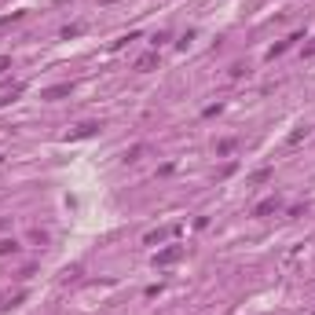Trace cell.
<instances>
[{"mask_svg": "<svg viewBox=\"0 0 315 315\" xmlns=\"http://www.w3.org/2000/svg\"><path fill=\"white\" fill-rule=\"evenodd\" d=\"M70 92H73V85L66 81V85H55V88H44V92H41V99H62V96H70Z\"/></svg>", "mask_w": 315, "mask_h": 315, "instance_id": "277c9868", "label": "cell"}, {"mask_svg": "<svg viewBox=\"0 0 315 315\" xmlns=\"http://www.w3.org/2000/svg\"><path fill=\"white\" fill-rule=\"evenodd\" d=\"M8 253H19V242L15 239H0V257H8Z\"/></svg>", "mask_w": 315, "mask_h": 315, "instance_id": "30bf717a", "label": "cell"}, {"mask_svg": "<svg viewBox=\"0 0 315 315\" xmlns=\"http://www.w3.org/2000/svg\"><path fill=\"white\" fill-rule=\"evenodd\" d=\"M183 253H187L183 246H165V249H158V253H154V267H169V264H176V260H183Z\"/></svg>", "mask_w": 315, "mask_h": 315, "instance_id": "6da1fadb", "label": "cell"}, {"mask_svg": "<svg viewBox=\"0 0 315 315\" xmlns=\"http://www.w3.org/2000/svg\"><path fill=\"white\" fill-rule=\"evenodd\" d=\"M154 66H158V52H150V55H143V59L136 62V70H139V73H150Z\"/></svg>", "mask_w": 315, "mask_h": 315, "instance_id": "ba28073f", "label": "cell"}, {"mask_svg": "<svg viewBox=\"0 0 315 315\" xmlns=\"http://www.w3.org/2000/svg\"><path fill=\"white\" fill-rule=\"evenodd\" d=\"M22 301H26V290L4 293V297H0V311H8V308H15V304H22Z\"/></svg>", "mask_w": 315, "mask_h": 315, "instance_id": "3957f363", "label": "cell"}, {"mask_svg": "<svg viewBox=\"0 0 315 315\" xmlns=\"http://www.w3.org/2000/svg\"><path fill=\"white\" fill-rule=\"evenodd\" d=\"M169 234H176V227H158V231H150V234H147L143 242H147V246H158V242H165Z\"/></svg>", "mask_w": 315, "mask_h": 315, "instance_id": "8992f818", "label": "cell"}, {"mask_svg": "<svg viewBox=\"0 0 315 315\" xmlns=\"http://www.w3.org/2000/svg\"><path fill=\"white\" fill-rule=\"evenodd\" d=\"M301 139H308V129H297V132L290 136V143H301Z\"/></svg>", "mask_w": 315, "mask_h": 315, "instance_id": "4fadbf2b", "label": "cell"}, {"mask_svg": "<svg viewBox=\"0 0 315 315\" xmlns=\"http://www.w3.org/2000/svg\"><path fill=\"white\" fill-rule=\"evenodd\" d=\"M4 70H11V55H0V73Z\"/></svg>", "mask_w": 315, "mask_h": 315, "instance_id": "5bb4252c", "label": "cell"}, {"mask_svg": "<svg viewBox=\"0 0 315 315\" xmlns=\"http://www.w3.org/2000/svg\"><path fill=\"white\" fill-rule=\"evenodd\" d=\"M271 213H279V198H264L260 206H253V216H257V220H267Z\"/></svg>", "mask_w": 315, "mask_h": 315, "instance_id": "7a4b0ae2", "label": "cell"}, {"mask_svg": "<svg viewBox=\"0 0 315 315\" xmlns=\"http://www.w3.org/2000/svg\"><path fill=\"white\" fill-rule=\"evenodd\" d=\"M304 55H315V41H311V44H308V48H304Z\"/></svg>", "mask_w": 315, "mask_h": 315, "instance_id": "9a60e30c", "label": "cell"}, {"mask_svg": "<svg viewBox=\"0 0 315 315\" xmlns=\"http://www.w3.org/2000/svg\"><path fill=\"white\" fill-rule=\"evenodd\" d=\"M22 92H26V85H11V88L4 92V96H0V103H15V99L22 96Z\"/></svg>", "mask_w": 315, "mask_h": 315, "instance_id": "9c48e42d", "label": "cell"}, {"mask_svg": "<svg viewBox=\"0 0 315 315\" xmlns=\"http://www.w3.org/2000/svg\"><path fill=\"white\" fill-rule=\"evenodd\" d=\"M264 180H271V169H257L253 172V183H264Z\"/></svg>", "mask_w": 315, "mask_h": 315, "instance_id": "7c38bea8", "label": "cell"}, {"mask_svg": "<svg viewBox=\"0 0 315 315\" xmlns=\"http://www.w3.org/2000/svg\"><path fill=\"white\" fill-rule=\"evenodd\" d=\"M22 19V11H15V15H4V19H0V33H4V29L11 26V22H19Z\"/></svg>", "mask_w": 315, "mask_h": 315, "instance_id": "8fae6325", "label": "cell"}, {"mask_svg": "<svg viewBox=\"0 0 315 315\" xmlns=\"http://www.w3.org/2000/svg\"><path fill=\"white\" fill-rule=\"evenodd\" d=\"M96 132H99V125H96V121H88V125H81L77 132H70V139H88V136H96Z\"/></svg>", "mask_w": 315, "mask_h": 315, "instance_id": "52a82bcc", "label": "cell"}, {"mask_svg": "<svg viewBox=\"0 0 315 315\" xmlns=\"http://www.w3.org/2000/svg\"><path fill=\"white\" fill-rule=\"evenodd\" d=\"M293 41H301V33H293V37H286V41H279V44H271V48H267V59H271V62H275V59H279L282 52H286V48H290V44H293Z\"/></svg>", "mask_w": 315, "mask_h": 315, "instance_id": "5b68a950", "label": "cell"}]
</instances>
